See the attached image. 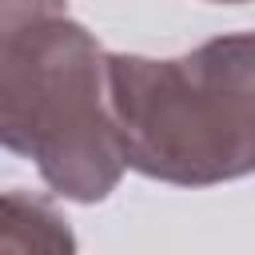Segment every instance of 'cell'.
Returning <instances> with one entry per match:
<instances>
[{"mask_svg":"<svg viewBox=\"0 0 255 255\" xmlns=\"http://www.w3.org/2000/svg\"><path fill=\"white\" fill-rule=\"evenodd\" d=\"M4 247L8 251H72L76 239L68 231V219L36 199V195H20L8 191L4 195Z\"/></svg>","mask_w":255,"mask_h":255,"instance_id":"cell-3","label":"cell"},{"mask_svg":"<svg viewBox=\"0 0 255 255\" xmlns=\"http://www.w3.org/2000/svg\"><path fill=\"white\" fill-rule=\"evenodd\" d=\"M108 92L131 171L171 187L255 175V32L171 60L112 52Z\"/></svg>","mask_w":255,"mask_h":255,"instance_id":"cell-2","label":"cell"},{"mask_svg":"<svg viewBox=\"0 0 255 255\" xmlns=\"http://www.w3.org/2000/svg\"><path fill=\"white\" fill-rule=\"evenodd\" d=\"M207 4H251V0H207Z\"/></svg>","mask_w":255,"mask_h":255,"instance_id":"cell-4","label":"cell"},{"mask_svg":"<svg viewBox=\"0 0 255 255\" xmlns=\"http://www.w3.org/2000/svg\"><path fill=\"white\" fill-rule=\"evenodd\" d=\"M0 139L72 203L108 199L128 171L108 52L64 0H0Z\"/></svg>","mask_w":255,"mask_h":255,"instance_id":"cell-1","label":"cell"}]
</instances>
